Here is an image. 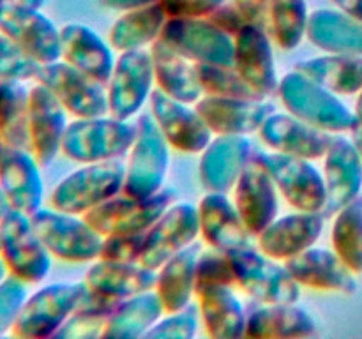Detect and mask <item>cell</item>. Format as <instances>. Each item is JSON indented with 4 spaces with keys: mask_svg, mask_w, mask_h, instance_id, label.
<instances>
[{
    "mask_svg": "<svg viewBox=\"0 0 362 339\" xmlns=\"http://www.w3.org/2000/svg\"><path fill=\"white\" fill-rule=\"evenodd\" d=\"M292 278L300 286L320 292L352 295L357 290L356 274L343 263L334 249L311 246L285 261Z\"/></svg>",
    "mask_w": 362,
    "mask_h": 339,
    "instance_id": "26",
    "label": "cell"
},
{
    "mask_svg": "<svg viewBox=\"0 0 362 339\" xmlns=\"http://www.w3.org/2000/svg\"><path fill=\"white\" fill-rule=\"evenodd\" d=\"M235 286L258 304L299 302L303 286L292 278L285 261L274 260L250 246L228 251Z\"/></svg>",
    "mask_w": 362,
    "mask_h": 339,
    "instance_id": "4",
    "label": "cell"
},
{
    "mask_svg": "<svg viewBox=\"0 0 362 339\" xmlns=\"http://www.w3.org/2000/svg\"><path fill=\"white\" fill-rule=\"evenodd\" d=\"M27 282L7 274L0 281V335L11 334L20 314L21 306L28 297Z\"/></svg>",
    "mask_w": 362,
    "mask_h": 339,
    "instance_id": "46",
    "label": "cell"
},
{
    "mask_svg": "<svg viewBox=\"0 0 362 339\" xmlns=\"http://www.w3.org/2000/svg\"><path fill=\"white\" fill-rule=\"evenodd\" d=\"M9 210H11L9 201H7V198H6V194H4V191L0 189V219H2L4 215H6Z\"/></svg>",
    "mask_w": 362,
    "mask_h": 339,
    "instance_id": "55",
    "label": "cell"
},
{
    "mask_svg": "<svg viewBox=\"0 0 362 339\" xmlns=\"http://www.w3.org/2000/svg\"><path fill=\"white\" fill-rule=\"evenodd\" d=\"M354 113H356L357 117V124L362 126V88L359 92V97H357V102H356V109H354Z\"/></svg>",
    "mask_w": 362,
    "mask_h": 339,
    "instance_id": "56",
    "label": "cell"
},
{
    "mask_svg": "<svg viewBox=\"0 0 362 339\" xmlns=\"http://www.w3.org/2000/svg\"><path fill=\"white\" fill-rule=\"evenodd\" d=\"M39 239L53 258L69 263H90L101 254L105 237L83 215L41 207L30 215Z\"/></svg>",
    "mask_w": 362,
    "mask_h": 339,
    "instance_id": "8",
    "label": "cell"
},
{
    "mask_svg": "<svg viewBox=\"0 0 362 339\" xmlns=\"http://www.w3.org/2000/svg\"><path fill=\"white\" fill-rule=\"evenodd\" d=\"M39 64L32 60L9 35L0 30V78L2 80L34 81Z\"/></svg>",
    "mask_w": 362,
    "mask_h": 339,
    "instance_id": "44",
    "label": "cell"
},
{
    "mask_svg": "<svg viewBox=\"0 0 362 339\" xmlns=\"http://www.w3.org/2000/svg\"><path fill=\"white\" fill-rule=\"evenodd\" d=\"M310 11L306 0H271L265 18V30L272 42L292 52L306 37Z\"/></svg>",
    "mask_w": 362,
    "mask_h": 339,
    "instance_id": "39",
    "label": "cell"
},
{
    "mask_svg": "<svg viewBox=\"0 0 362 339\" xmlns=\"http://www.w3.org/2000/svg\"><path fill=\"white\" fill-rule=\"evenodd\" d=\"M200 311L198 304L193 306L189 304L187 307L180 311H173L166 316L159 318L158 323L145 334L148 339H191L198 331L200 325Z\"/></svg>",
    "mask_w": 362,
    "mask_h": 339,
    "instance_id": "45",
    "label": "cell"
},
{
    "mask_svg": "<svg viewBox=\"0 0 362 339\" xmlns=\"http://www.w3.org/2000/svg\"><path fill=\"white\" fill-rule=\"evenodd\" d=\"M200 321L214 339L246 338L247 313L232 286H211L197 295Z\"/></svg>",
    "mask_w": 362,
    "mask_h": 339,
    "instance_id": "31",
    "label": "cell"
},
{
    "mask_svg": "<svg viewBox=\"0 0 362 339\" xmlns=\"http://www.w3.org/2000/svg\"><path fill=\"white\" fill-rule=\"evenodd\" d=\"M200 253V246L194 242L158 268L154 290L161 299L166 313L184 309L189 306L193 297H197L194 278H197V261Z\"/></svg>",
    "mask_w": 362,
    "mask_h": 339,
    "instance_id": "34",
    "label": "cell"
},
{
    "mask_svg": "<svg viewBox=\"0 0 362 339\" xmlns=\"http://www.w3.org/2000/svg\"><path fill=\"white\" fill-rule=\"evenodd\" d=\"M159 2V0H101V4L108 9L113 11H129V9H138V7H145L151 6V4Z\"/></svg>",
    "mask_w": 362,
    "mask_h": 339,
    "instance_id": "51",
    "label": "cell"
},
{
    "mask_svg": "<svg viewBox=\"0 0 362 339\" xmlns=\"http://www.w3.org/2000/svg\"><path fill=\"white\" fill-rule=\"evenodd\" d=\"M324 180L327 189V210L338 212L359 198L362 187V157L352 140L332 134L324 155Z\"/></svg>",
    "mask_w": 362,
    "mask_h": 339,
    "instance_id": "27",
    "label": "cell"
},
{
    "mask_svg": "<svg viewBox=\"0 0 362 339\" xmlns=\"http://www.w3.org/2000/svg\"><path fill=\"white\" fill-rule=\"evenodd\" d=\"M198 237H200L198 207L187 201H175L145 233L140 263L152 270H158L170 258L197 242Z\"/></svg>",
    "mask_w": 362,
    "mask_h": 339,
    "instance_id": "14",
    "label": "cell"
},
{
    "mask_svg": "<svg viewBox=\"0 0 362 339\" xmlns=\"http://www.w3.org/2000/svg\"><path fill=\"white\" fill-rule=\"evenodd\" d=\"M134 124L136 136L127 152L122 193L134 198H147L166 187L172 147L151 112L141 113Z\"/></svg>",
    "mask_w": 362,
    "mask_h": 339,
    "instance_id": "3",
    "label": "cell"
},
{
    "mask_svg": "<svg viewBox=\"0 0 362 339\" xmlns=\"http://www.w3.org/2000/svg\"><path fill=\"white\" fill-rule=\"evenodd\" d=\"M6 7H7L6 0H0V16H2V13L6 11Z\"/></svg>",
    "mask_w": 362,
    "mask_h": 339,
    "instance_id": "58",
    "label": "cell"
},
{
    "mask_svg": "<svg viewBox=\"0 0 362 339\" xmlns=\"http://www.w3.org/2000/svg\"><path fill=\"white\" fill-rule=\"evenodd\" d=\"M324 212L296 210L278 215L255 239L257 247L274 260L286 261L288 258L310 249L324 233Z\"/></svg>",
    "mask_w": 362,
    "mask_h": 339,
    "instance_id": "22",
    "label": "cell"
},
{
    "mask_svg": "<svg viewBox=\"0 0 362 339\" xmlns=\"http://www.w3.org/2000/svg\"><path fill=\"white\" fill-rule=\"evenodd\" d=\"M166 20L168 16L159 2L124 11L110 28L108 42L119 53L131 52V49H147L151 48L152 42L161 37Z\"/></svg>",
    "mask_w": 362,
    "mask_h": 339,
    "instance_id": "36",
    "label": "cell"
},
{
    "mask_svg": "<svg viewBox=\"0 0 362 339\" xmlns=\"http://www.w3.org/2000/svg\"><path fill=\"white\" fill-rule=\"evenodd\" d=\"M211 286H235V272L226 251L212 249L200 253L197 261L194 290L197 295Z\"/></svg>",
    "mask_w": 362,
    "mask_h": 339,
    "instance_id": "43",
    "label": "cell"
},
{
    "mask_svg": "<svg viewBox=\"0 0 362 339\" xmlns=\"http://www.w3.org/2000/svg\"><path fill=\"white\" fill-rule=\"evenodd\" d=\"M136 136V124L113 115L88 117L69 122L60 154L80 165L127 155Z\"/></svg>",
    "mask_w": 362,
    "mask_h": 339,
    "instance_id": "2",
    "label": "cell"
},
{
    "mask_svg": "<svg viewBox=\"0 0 362 339\" xmlns=\"http://www.w3.org/2000/svg\"><path fill=\"white\" fill-rule=\"evenodd\" d=\"M35 83H41L76 119L108 115L106 85L98 83L64 60L39 66Z\"/></svg>",
    "mask_w": 362,
    "mask_h": 339,
    "instance_id": "12",
    "label": "cell"
},
{
    "mask_svg": "<svg viewBox=\"0 0 362 339\" xmlns=\"http://www.w3.org/2000/svg\"><path fill=\"white\" fill-rule=\"evenodd\" d=\"M6 275H7V268H6V265H4L2 258H0V281H2V279L6 278Z\"/></svg>",
    "mask_w": 362,
    "mask_h": 339,
    "instance_id": "57",
    "label": "cell"
},
{
    "mask_svg": "<svg viewBox=\"0 0 362 339\" xmlns=\"http://www.w3.org/2000/svg\"><path fill=\"white\" fill-rule=\"evenodd\" d=\"M148 102L163 136L175 150L184 154H200L214 136L194 105L177 101L159 88H154Z\"/></svg>",
    "mask_w": 362,
    "mask_h": 339,
    "instance_id": "17",
    "label": "cell"
},
{
    "mask_svg": "<svg viewBox=\"0 0 362 339\" xmlns=\"http://www.w3.org/2000/svg\"><path fill=\"white\" fill-rule=\"evenodd\" d=\"M197 112L212 131V134H239L250 136L258 133L272 112L274 105L267 99L218 97L204 94L194 105Z\"/></svg>",
    "mask_w": 362,
    "mask_h": 339,
    "instance_id": "24",
    "label": "cell"
},
{
    "mask_svg": "<svg viewBox=\"0 0 362 339\" xmlns=\"http://www.w3.org/2000/svg\"><path fill=\"white\" fill-rule=\"evenodd\" d=\"M120 300L98 295L87 288L81 302L73 311L55 338H103L108 316Z\"/></svg>",
    "mask_w": 362,
    "mask_h": 339,
    "instance_id": "41",
    "label": "cell"
},
{
    "mask_svg": "<svg viewBox=\"0 0 362 339\" xmlns=\"http://www.w3.org/2000/svg\"><path fill=\"white\" fill-rule=\"evenodd\" d=\"M331 242L343 263L354 274H362V198H356L336 212Z\"/></svg>",
    "mask_w": 362,
    "mask_h": 339,
    "instance_id": "40",
    "label": "cell"
},
{
    "mask_svg": "<svg viewBox=\"0 0 362 339\" xmlns=\"http://www.w3.org/2000/svg\"><path fill=\"white\" fill-rule=\"evenodd\" d=\"M233 203L243 218L247 232L257 237L267 228L279 212V191L257 150L239 180L233 186Z\"/></svg>",
    "mask_w": 362,
    "mask_h": 339,
    "instance_id": "15",
    "label": "cell"
},
{
    "mask_svg": "<svg viewBox=\"0 0 362 339\" xmlns=\"http://www.w3.org/2000/svg\"><path fill=\"white\" fill-rule=\"evenodd\" d=\"M274 42L265 27L246 23L233 37V67L260 97L278 92Z\"/></svg>",
    "mask_w": 362,
    "mask_h": 339,
    "instance_id": "18",
    "label": "cell"
},
{
    "mask_svg": "<svg viewBox=\"0 0 362 339\" xmlns=\"http://www.w3.org/2000/svg\"><path fill=\"white\" fill-rule=\"evenodd\" d=\"M207 20L211 21L212 25H216L219 30H223V32H226L228 35H232V37H235V35L239 34L240 28L247 23L233 2L232 4L225 2L223 6H219L214 13L209 14Z\"/></svg>",
    "mask_w": 362,
    "mask_h": 339,
    "instance_id": "49",
    "label": "cell"
},
{
    "mask_svg": "<svg viewBox=\"0 0 362 339\" xmlns=\"http://www.w3.org/2000/svg\"><path fill=\"white\" fill-rule=\"evenodd\" d=\"M255 155L250 136L214 134L200 152L198 177L205 191L230 193Z\"/></svg>",
    "mask_w": 362,
    "mask_h": 339,
    "instance_id": "19",
    "label": "cell"
},
{
    "mask_svg": "<svg viewBox=\"0 0 362 339\" xmlns=\"http://www.w3.org/2000/svg\"><path fill=\"white\" fill-rule=\"evenodd\" d=\"M145 233L105 237L99 258L113 261H140V254L145 244Z\"/></svg>",
    "mask_w": 362,
    "mask_h": 339,
    "instance_id": "47",
    "label": "cell"
},
{
    "mask_svg": "<svg viewBox=\"0 0 362 339\" xmlns=\"http://www.w3.org/2000/svg\"><path fill=\"white\" fill-rule=\"evenodd\" d=\"M278 95L286 112L331 134L346 133L359 126L356 113L338 94L297 69L279 80Z\"/></svg>",
    "mask_w": 362,
    "mask_h": 339,
    "instance_id": "1",
    "label": "cell"
},
{
    "mask_svg": "<svg viewBox=\"0 0 362 339\" xmlns=\"http://www.w3.org/2000/svg\"><path fill=\"white\" fill-rule=\"evenodd\" d=\"M67 115L59 99L41 83L30 87L28 95V150L42 168L52 165L62 150Z\"/></svg>",
    "mask_w": 362,
    "mask_h": 339,
    "instance_id": "16",
    "label": "cell"
},
{
    "mask_svg": "<svg viewBox=\"0 0 362 339\" xmlns=\"http://www.w3.org/2000/svg\"><path fill=\"white\" fill-rule=\"evenodd\" d=\"M0 258L7 274L27 285L45 281L53 263V256L39 239L30 215L14 208L0 219Z\"/></svg>",
    "mask_w": 362,
    "mask_h": 339,
    "instance_id": "6",
    "label": "cell"
},
{
    "mask_svg": "<svg viewBox=\"0 0 362 339\" xmlns=\"http://www.w3.org/2000/svg\"><path fill=\"white\" fill-rule=\"evenodd\" d=\"M126 165L120 159L87 162L64 177L49 194L57 210L83 215L103 201L119 194L124 187Z\"/></svg>",
    "mask_w": 362,
    "mask_h": 339,
    "instance_id": "5",
    "label": "cell"
},
{
    "mask_svg": "<svg viewBox=\"0 0 362 339\" xmlns=\"http://www.w3.org/2000/svg\"><path fill=\"white\" fill-rule=\"evenodd\" d=\"M7 6H18V7H30V9H42L46 0H6Z\"/></svg>",
    "mask_w": 362,
    "mask_h": 339,
    "instance_id": "53",
    "label": "cell"
},
{
    "mask_svg": "<svg viewBox=\"0 0 362 339\" xmlns=\"http://www.w3.org/2000/svg\"><path fill=\"white\" fill-rule=\"evenodd\" d=\"M156 278L158 270L144 267L140 261H113L98 258L85 272L83 282L98 295L124 300L154 290Z\"/></svg>",
    "mask_w": 362,
    "mask_h": 339,
    "instance_id": "29",
    "label": "cell"
},
{
    "mask_svg": "<svg viewBox=\"0 0 362 339\" xmlns=\"http://www.w3.org/2000/svg\"><path fill=\"white\" fill-rule=\"evenodd\" d=\"M202 90L207 95L218 97H247L260 99V95L243 80L233 66H218V64H194ZM267 99V97H262Z\"/></svg>",
    "mask_w": 362,
    "mask_h": 339,
    "instance_id": "42",
    "label": "cell"
},
{
    "mask_svg": "<svg viewBox=\"0 0 362 339\" xmlns=\"http://www.w3.org/2000/svg\"><path fill=\"white\" fill-rule=\"evenodd\" d=\"M165 306L156 290L138 293L120 300L108 316L103 338L136 339L145 338L148 331L165 314Z\"/></svg>",
    "mask_w": 362,
    "mask_h": 339,
    "instance_id": "35",
    "label": "cell"
},
{
    "mask_svg": "<svg viewBox=\"0 0 362 339\" xmlns=\"http://www.w3.org/2000/svg\"><path fill=\"white\" fill-rule=\"evenodd\" d=\"M228 0H159L168 18H207Z\"/></svg>",
    "mask_w": 362,
    "mask_h": 339,
    "instance_id": "48",
    "label": "cell"
},
{
    "mask_svg": "<svg viewBox=\"0 0 362 339\" xmlns=\"http://www.w3.org/2000/svg\"><path fill=\"white\" fill-rule=\"evenodd\" d=\"M4 147H6V145H4V141H2V136H0V154H2Z\"/></svg>",
    "mask_w": 362,
    "mask_h": 339,
    "instance_id": "59",
    "label": "cell"
},
{
    "mask_svg": "<svg viewBox=\"0 0 362 339\" xmlns=\"http://www.w3.org/2000/svg\"><path fill=\"white\" fill-rule=\"evenodd\" d=\"M352 141H354V145L357 147V150H359V154L362 157V126H357L356 129L352 131Z\"/></svg>",
    "mask_w": 362,
    "mask_h": 339,
    "instance_id": "54",
    "label": "cell"
},
{
    "mask_svg": "<svg viewBox=\"0 0 362 339\" xmlns=\"http://www.w3.org/2000/svg\"><path fill=\"white\" fill-rule=\"evenodd\" d=\"M332 2H334L336 9L343 11L362 23V0H332Z\"/></svg>",
    "mask_w": 362,
    "mask_h": 339,
    "instance_id": "52",
    "label": "cell"
},
{
    "mask_svg": "<svg viewBox=\"0 0 362 339\" xmlns=\"http://www.w3.org/2000/svg\"><path fill=\"white\" fill-rule=\"evenodd\" d=\"M148 49H151L152 64H154L156 88L177 101L197 105V101H200L204 95V90L198 81L194 62L173 52L161 39L152 42Z\"/></svg>",
    "mask_w": 362,
    "mask_h": 339,
    "instance_id": "33",
    "label": "cell"
},
{
    "mask_svg": "<svg viewBox=\"0 0 362 339\" xmlns=\"http://www.w3.org/2000/svg\"><path fill=\"white\" fill-rule=\"evenodd\" d=\"M318 334L313 314L297 302L258 304L247 313L246 338L300 339Z\"/></svg>",
    "mask_w": 362,
    "mask_h": 339,
    "instance_id": "30",
    "label": "cell"
},
{
    "mask_svg": "<svg viewBox=\"0 0 362 339\" xmlns=\"http://www.w3.org/2000/svg\"><path fill=\"white\" fill-rule=\"evenodd\" d=\"M247 23L265 27V18L271 0H232Z\"/></svg>",
    "mask_w": 362,
    "mask_h": 339,
    "instance_id": "50",
    "label": "cell"
},
{
    "mask_svg": "<svg viewBox=\"0 0 362 339\" xmlns=\"http://www.w3.org/2000/svg\"><path fill=\"white\" fill-rule=\"evenodd\" d=\"M41 168L28 148L4 147L0 154V189L11 208L32 215L42 207L45 182Z\"/></svg>",
    "mask_w": 362,
    "mask_h": 339,
    "instance_id": "21",
    "label": "cell"
},
{
    "mask_svg": "<svg viewBox=\"0 0 362 339\" xmlns=\"http://www.w3.org/2000/svg\"><path fill=\"white\" fill-rule=\"evenodd\" d=\"M28 95L25 81L0 78V136L4 145L28 148Z\"/></svg>",
    "mask_w": 362,
    "mask_h": 339,
    "instance_id": "38",
    "label": "cell"
},
{
    "mask_svg": "<svg viewBox=\"0 0 362 339\" xmlns=\"http://www.w3.org/2000/svg\"><path fill=\"white\" fill-rule=\"evenodd\" d=\"M87 293L81 282H52L27 297L11 334L21 339L55 338Z\"/></svg>",
    "mask_w": 362,
    "mask_h": 339,
    "instance_id": "7",
    "label": "cell"
},
{
    "mask_svg": "<svg viewBox=\"0 0 362 339\" xmlns=\"http://www.w3.org/2000/svg\"><path fill=\"white\" fill-rule=\"evenodd\" d=\"M175 201L177 191L173 187H163L159 193L147 198H134L120 191L85 212L83 218L103 237L136 235L147 232Z\"/></svg>",
    "mask_w": 362,
    "mask_h": 339,
    "instance_id": "9",
    "label": "cell"
},
{
    "mask_svg": "<svg viewBox=\"0 0 362 339\" xmlns=\"http://www.w3.org/2000/svg\"><path fill=\"white\" fill-rule=\"evenodd\" d=\"M115 49L94 28L83 23L60 27V60L106 85L115 67Z\"/></svg>",
    "mask_w": 362,
    "mask_h": 339,
    "instance_id": "25",
    "label": "cell"
},
{
    "mask_svg": "<svg viewBox=\"0 0 362 339\" xmlns=\"http://www.w3.org/2000/svg\"><path fill=\"white\" fill-rule=\"evenodd\" d=\"M278 186L279 196L293 208L304 212L327 210L324 173L311 159L281 152H257Z\"/></svg>",
    "mask_w": 362,
    "mask_h": 339,
    "instance_id": "10",
    "label": "cell"
},
{
    "mask_svg": "<svg viewBox=\"0 0 362 339\" xmlns=\"http://www.w3.org/2000/svg\"><path fill=\"white\" fill-rule=\"evenodd\" d=\"M0 30L39 66L60 60V28L41 9L7 6L0 16Z\"/></svg>",
    "mask_w": 362,
    "mask_h": 339,
    "instance_id": "20",
    "label": "cell"
},
{
    "mask_svg": "<svg viewBox=\"0 0 362 339\" xmlns=\"http://www.w3.org/2000/svg\"><path fill=\"white\" fill-rule=\"evenodd\" d=\"M159 39L194 64L233 66V37L207 18H168Z\"/></svg>",
    "mask_w": 362,
    "mask_h": 339,
    "instance_id": "13",
    "label": "cell"
},
{
    "mask_svg": "<svg viewBox=\"0 0 362 339\" xmlns=\"http://www.w3.org/2000/svg\"><path fill=\"white\" fill-rule=\"evenodd\" d=\"M258 136L269 150L317 161L324 159L332 134L288 112H272L258 129Z\"/></svg>",
    "mask_w": 362,
    "mask_h": 339,
    "instance_id": "23",
    "label": "cell"
},
{
    "mask_svg": "<svg viewBox=\"0 0 362 339\" xmlns=\"http://www.w3.org/2000/svg\"><path fill=\"white\" fill-rule=\"evenodd\" d=\"M154 64L151 49L122 52L106 83L108 113L117 119L129 120L140 113L154 92Z\"/></svg>",
    "mask_w": 362,
    "mask_h": 339,
    "instance_id": "11",
    "label": "cell"
},
{
    "mask_svg": "<svg viewBox=\"0 0 362 339\" xmlns=\"http://www.w3.org/2000/svg\"><path fill=\"white\" fill-rule=\"evenodd\" d=\"M306 39L324 53L362 55V23L339 9L310 13Z\"/></svg>",
    "mask_w": 362,
    "mask_h": 339,
    "instance_id": "32",
    "label": "cell"
},
{
    "mask_svg": "<svg viewBox=\"0 0 362 339\" xmlns=\"http://www.w3.org/2000/svg\"><path fill=\"white\" fill-rule=\"evenodd\" d=\"M200 237L209 247L219 251H233L251 244V235L239 215L235 203L228 193L207 191L198 201Z\"/></svg>",
    "mask_w": 362,
    "mask_h": 339,
    "instance_id": "28",
    "label": "cell"
},
{
    "mask_svg": "<svg viewBox=\"0 0 362 339\" xmlns=\"http://www.w3.org/2000/svg\"><path fill=\"white\" fill-rule=\"evenodd\" d=\"M293 69L338 95L359 94L362 88V55L325 53L315 59L300 60Z\"/></svg>",
    "mask_w": 362,
    "mask_h": 339,
    "instance_id": "37",
    "label": "cell"
}]
</instances>
